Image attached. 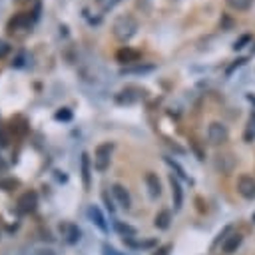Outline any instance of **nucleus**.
<instances>
[{"label": "nucleus", "instance_id": "nucleus-12", "mask_svg": "<svg viewBox=\"0 0 255 255\" xmlns=\"http://www.w3.org/2000/svg\"><path fill=\"white\" fill-rule=\"evenodd\" d=\"M116 58H118V62H122V64H133V62L139 60V52H137V50H131V48L126 46V48L118 50Z\"/></svg>", "mask_w": 255, "mask_h": 255}, {"label": "nucleus", "instance_id": "nucleus-9", "mask_svg": "<svg viewBox=\"0 0 255 255\" xmlns=\"http://www.w3.org/2000/svg\"><path fill=\"white\" fill-rule=\"evenodd\" d=\"M112 193H114L116 201H118L124 209H129V207H131V197H129V193H128V189H126L124 185L114 183V185H112Z\"/></svg>", "mask_w": 255, "mask_h": 255}, {"label": "nucleus", "instance_id": "nucleus-26", "mask_svg": "<svg viewBox=\"0 0 255 255\" xmlns=\"http://www.w3.org/2000/svg\"><path fill=\"white\" fill-rule=\"evenodd\" d=\"M245 42H249V34H245V36H241V38H239V40H237V42L233 44V50H241Z\"/></svg>", "mask_w": 255, "mask_h": 255}, {"label": "nucleus", "instance_id": "nucleus-13", "mask_svg": "<svg viewBox=\"0 0 255 255\" xmlns=\"http://www.w3.org/2000/svg\"><path fill=\"white\" fill-rule=\"evenodd\" d=\"M243 243V235L241 233H233V235H229L227 239H225V243H223V251L225 253H235L237 249H239V245Z\"/></svg>", "mask_w": 255, "mask_h": 255}, {"label": "nucleus", "instance_id": "nucleus-10", "mask_svg": "<svg viewBox=\"0 0 255 255\" xmlns=\"http://www.w3.org/2000/svg\"><path fill=\"white\" fill-rule=\"evenodd\" d=\"M88 217L92 219V223L100 229V231H108V223H106V217H104V213L100 211V207L98 205H90L88 207Z\"/></svg>", "mask_w": 255, "mask_h": 255}, {"label": "nucleus", "instance_id": "nucleus-6", "mask_svg": "<svg viewBox=\"0 0 255 255\" xmlns=\"http://www.w3.org/2000/svg\"><path fill=\"white\" fill-rule=\"evenodd\" d=\"M60 235L64 237L66 243L74 245V243L80 241V235H82V233H80L78 225H74V223H70V221H64V223H60Z\"/></svg>", "mask_w": 255, "mask_h": 255}, {"label": "nucleus", "instance_id": "nucleus-24", "mask_svg": "<svg viewBox=\"0 0 255 255\" xmlns=\"http://www.w3.org/2000/svg\"><path fill=\"white\" fill-rule=\"evenodd\" d=\"M102 255H122L116 247H112V245H108V243H104L102 245Z\"/></svg>", "mask_w": 255, "mask_h": 255}, {"label": "nucleus", "instance_id": "nucleus-1", "mask_svg": "<svg viewBox=\"0 0 255 255\" xmlns=\"http://www.w3.org/2000/svg\"><path fill=\"white\" fill-rule=\"evenodd\" d=\"M112 32L120 42H128L137 32V20L131 14H120L112 24Z\"/></svg>", "mask_w": 255, "mask_h": 255}, {"label": "nucleus", "instance_id": "nucleus-25", "mask_svg": "<svg viewBox=\"0 0 255 255\" xmlns=\"http://www.w3.org/2000/svg\"><path fill=\"white\" fill-rule=\"evenodd\" d=\"M30 255H56L52 249H46V247H38V249H34Z\"/></svg>", "mask_w": 255, "mask_h": 255}, {"label": "nucleus", "instance_id": "nucleus-17", "mask_svg": "<svg viewBox=\"0 0 255 255\" xmlns=\"http://www.w3.org/2000/svg\"><path fill=\"white\" fill-rule=\"evenodd\" d=\"M82 179H84V187H90V155L82 153Z\"/></svg>", "mask_w": 255, "mask_h": 255}, {"label": "nucleus", "instance_id": "nucleus-11", "mask_svg": "<svg viewBox=\"0 0 255 255\" xmlns=\"http://www.w3.org/2000/svg\"><path fill=\"white\" fill-rule=\"evenodd\" d=\"M169 185H171V197H173V207L179 209L181 207V201H183V191H181V185H179V179L175 175H169Z\"/></svg>", "mask_w": 255, "mask_h": 255}, {"label": "nucleus", "instance_id": "nucleus-27", "mask_svg": "<svg viewBox=\"0 0 255 255\" xmlns=\"http://www.w3.org/2000/svg\"><path fill=\"white\" fill-rule=\"evenodd\" d=\"M102 197H104V201H106V207H108L110 211H114L116 207H114V201L110 199V195H108V191H104V193H102Z\"/></svg>", "mask_w": 255, "mask_h": 255}, {"label": "nucleus", "instance_id": "nucleus-22", "mask_svg": "<svg viewBox=\"0 0 255 255\" xmlns=\"http://www.w3.org/2000/svg\"><path fill=\"white\" fill-rule=\"evenodd\" d=\"M255 137V112L249 116V122H247V129H245V139L251 141Z\"/></svg>", "mask_w": 255, "mask_h": 255}, {"label": "nucleus", "instance_id": "nucleus-30", "mask_svg": "<svg viewBox=\"0 0 255 255\" xmlns=\"http://www.w3.org/2000/svg\"><path fill=\"white\" fill-rule=\"evenodd\" d=\"M118 2H120V0H110V2H108V6H106V8H112V6H116V4H118Z\"/></svg>", "mask_w": 255, "mask_h": 255}, {"label": "nucleus", "instance_id": "nucleus-5", "mask_svg": "<svg viewBox=\"0 0 255 255\" xmlns=\"http://www.w3.org/2000/svg\"><path fill=\"white\" fill-rule=\"evenodd\" d=\"M237 191L245 199H255V179L251 175H241L237 179Z\"/></svg>", "mask_w": 255, "mask_h": 255}, {"label": "nucleus", "instance_id": "nucleus-23", "mask_svg": "<svg viewBox=\"0 0 255 255\" xmlns=\"http://www.w3.org/2000/svg\"><path fill=\"white\" fill-rule=\"evenodd\" d=\"M58 122H70L72 120V112L68 110V108H62V110H58L56 112V116H54Z\"/></svg>", "mask_w": 255, "mask_h": 255}, {"label": "nucleus", "instance_id": "nucleus-16", "mask_svg": "<svg viewBox=\"0 0 255 255\" xmlns=\"http://www.w3.org/2000/svg\"><path fill=\"white\" fill-rule=\"evenodd\" d=\"M32 20H34V18H30V14H18V16L10 22V30L14 32V30H18V28H28V26L32 24Z\"/></svg>", "mask_w": 255, "mask_h": 255}, {"label": "nucleus", "instance_id": "nucleus-20", "mask_svg": "<svg viewBox=\"0 0 255 255\" xmlns=\"http://www.w3.org/2000/svg\"><path fill=\"white\" fill-rule=\"evenodd\" d=\"M253 2H255V0H227V6L233 8V10L243 12V10H249V8L253 6Z\"/></svg>", "mask_w": 255, "mask_h": 255}, {"label": "nucleus", "instance_id": "nucleus-19", "mask_svg": "<svg viewBox=\"0 0 255 255\" xmlns=\"http://www.w3.org/2000/svg\"><path fill=\"white\" fill-rule=\"evenodd\" d=\"M153 70V66H149V64H137V66H126L124 70H122V74H147V72H151Z\"/></svg>", "mask_w": 255, "mask_h": 255}, {"label": "nucleus", "instance_id": "nucleus-8", "mask_svg": "<svg viewBox=\"0 0 255 255\" xmlns=\"http://www.w3.org/2000/svg\"><path fill=\"white\" fill-rule=\"evenodd\" d=\"M139 94H141V90H139V88L129 86V88H124V90L116 96V102H118V104H122V106H124V104H133V102H137V100L141 98Z\"/></svg>", "mask_w": 255, "mask_h": 255}, {"label": "nucleus", "instance_id": "nucleus-18", "mask_svg": "<svg viewBox=\"0 0 255 255\" xmlns=\"http://www.w3.org/2000/svg\"><path fill=\"white\" fill-rule=\"evenodd\" d=\"M169 221H171V213L163 209V211H159V213L155 215V221H153V223H155L157 229H167V227H169Z\"/></svg>", "mask_w": 255, "mask_h": 255}, {"label": "nucleus", "instance_id": "nucleus-31", "mask_svg": "<svg viewBox=\"0 0 255 255\" xmlns=\"http://www.w3.org/2000/svg\"><path fill=\"white\" fill-rule=\"evenodd\" d=\"M4 169H6V163H4L2 159H0V171H4Z\"/></svg>", "mask_w": 255, "mask_h": 255}, {"label": "nucleus", "instance_id": "nucleus-4", "mask_svg": "<svg viewBox=\"0 0 255 255\" xmlns=\"http://www.w3.org/2000/svg\"><path fill=\"white\" fill-rule=\"evenodd\" d=\"M38 205V193L36 191H26L18 197V211L20 213H32Z\"/></svg>", "mask_w": 255, "mask_h": 255}, {"label": "nucleus", "instance_id": "nucleus-14", "mask_svg": "<svg viewBox=\"0 0 255 255\" xmlns=\"http://www.w3.org/2000/svg\"><path fill=\"white\" fill-rule=\"evenodd\" d=\"M145 185H147L151 197H159L161 195V183H159V179H157L155 173H147L145 175Z\"/></svg>", "mask_w": 255, "mask_h": 255}, {"label": "nucleus", "instance_id": "nucleus-7", "mask_svg": "<svg viewBox=\"0 0 255 255\" xmlns=\"http://www.w3.org/2000/svg\"><path fill=\"white\" fill-rule=\"evenodd\" d=\"M233 165H235V157H233V153L223 151V153H217V155H215V169H217V171H221V173H229V171L233 169Z\"/></svg>", "mask_w": 255, "mask_h": 255}, {"label": "nucleus", "instance_id": "nucleus-2", "mask_svg": "<svg viewBox=\"0 0 255 255\" xmlns=\"http://www.w3.org/2000/svg\"><path fill=\"white\" fill-rule=\"evenodd\" d=\"M112 151H114V143L112 141H104L96 147L94 151V167L98 171H106L108 165H110V159H112Z\"/></svg>", "mask_w": 255, "mask_h": 255}, {"label": "nucleus", "instance_id": "nucleus-28", "mask_svg": "<svg viewBox=\"0 0 255 255\" xmlns=\"http://www.w3.org/2000/svg\"><path fill=\"white\" fill-rule=\"evenodd\" d=\"M8 52H10V46H8V42L0 40V58H4V56H6Z\"/></svg>", "mask_w": 255, "mask_h": 255}, {"label": "nucleus", "instance_id": "nucleus-21", "mask_svg": "<svg viewBox=\"0 0 255 255\" xmlns=\"http://www.w3.org/2000/svg\"><path fill=\"white\" fill-rule=\"evenodd\" d=\"M126 241V245L128 247H133V249H147V247H151L153 245V241L151 239H147V241H133V239H124Z\"/></svg>", "mask_w": 255, "mask_h": 255}, {"label": "nucleus", "instance_id": "nucleus-15", "mask_svg": "<svg viewBox=\"0 0 255 255\" xmlns=\"http://www.w3.org/2000/svg\"><path fill=\"white\" fill-rule=\"evenodd\" d=\"M114 227H116V231H118L124 239H133V237H135V229H133L131 225L124 223V221H114Z\"/></svg>", "mask_w": 255, "mask_h": 255}, {"label": "nucleus", "instance_id": "nucleus-29", "mask_svg": "<svg viewBox=\"0 0 255 255\" xmlns=\"http://www.w3.org/2000/svg\"><path fill=\"white\" fill-rule=\"evenodd\" d=\"M169 249H171L169 245H163V247H159V249L155 251V255H169Z\"/></svg>", "mask_w": 255, "mask_h": 255}, {"label": "nucleus", "instance_id": "nucleus-3", "mask_svg": "<svg viewBox=\"0 0 255 255\" xmlns=\"http://www.w3.org/2000/svg\"><path fill=\"white\" fill-rule=\"evenodd\" d=\"M227 137H229V131H227V128L221 122H211L209 124V128H207V139H209L211 145H221V143L227 141Z\"/></svg>", "mask_w": 255, "mask_h": 255}, {"label": "nucleus", "instance_id": "nucleus-32", "mask_svg": "<svg viewBox=\"0 0 255 255\" xmlns=\"http://www.w3.org/2000/svg\"><path fill=\"white\" fill-rule=\"evenodd\" d=\"M253 221H255V213H253Z\"/></svg>", "mask_w": 255, "mask_h": 255}]
</instances>
